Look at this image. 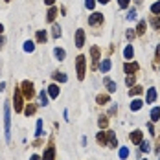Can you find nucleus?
<instances>
[{
  "label": "nucleus",
  "mask_w": 160,
  "mask_h": 160,
  "mask_svg": "<svg viewBox=\"0 0 160 160\" xmlns=\"http://www.w3.org/2000/svg\"><path fill=\"white\" fill-rule=\"evenodd\" d=\"M4 134H6V140L9 142L11 140V105L9 103L4 105Z\"/></svg>",
  "instance_id": "f257e3e1"
},
{
  "label": "nucleus",
  "mask_w": 160,
  "mask_h": 160,
  "mask_svg": "<svg viewBox=\"0 0 160 160\" xmlns=\"http://www.w3.org/2000/svg\"><path fill=\"white\" fill-rule=\"evenodd\" d=\"M20 92H22L24 99L32 101L33 98H35V85H33V81H30V79L22 81V83H20Z\"/></svg>",
  "instance_id": "f03ea898"
},
{
  "label": "nucleus",
  "mask_w": 160,
  "mask_h": 160,
  "mask_svg": "<svg viewBox=\"0 0 160 160\" xmlns=\"http://www.w3.org/2000/svg\"><path fill=\"white\" fill-rule=\"evenodd\" d=\"M76 74H78L79 81L85 79V74H87V57L85 55H78L76 57Z\"/></svg>",
  "instance_id": "7ed1b4c3"
},
{
  "label": "nucleus",
  "mask_w": 160,
  "mask_h": 160,
  "mask_svg": "<svg viewBox=\"0 0 160 160\" xmlns=\"http://www.w3.org/2000/svg\"><path fill=\"white\" fill-rule=\"evenodd\" d=\"M13 107H15V112L24 111V96L20 92V87H15V92H13Z\"/></svg>",
  "instance_id": "20e7f679"
},
{
  "label": "nucleus",
  "mask_w": 160,
  "mask_h": 160,
  "mask_svg": "<svg viewBox=\"0 0 160 160\" xmlns=\"http://www.w3.org/2000/svg\"><path fill=\"white\" fill-rule=\"evenodd\" d=\"M103 13H92V15L88 17V26H99V24H103Z\"/></svg>",
  "instance_id": "39448f33"
},
{
  "label": "nucleus",
  "mask_w": 160,
  "mask_h": 160,
  "mask_svg": "<svg viewBox=\"0 0 160 160\" xmlns=\"http://www.w3.org/2000/svg\"><path fill=\"white\" fill-rule=\"evenodd\" d=\"M41 158H42V160H55V147H53L52 142H50L48 147L44 149V155H42Z\"/></svg>",
  "instance_id": "423d86ee"
},
{
  "label": "nucleus",
  "mask_w": 160,
  "mask_h": 160,
  "mask_svg": "<svg viewBox=\"0 0 160 160\" xmlns=\"http://www.w3.org/2000/svg\"><path fill=\"white\" fill-rule=\"evenodd\" d=\"M46 92H48V96L52 98V99H55V98H59V85H55V83H52V85H48V88H46Z\"/></svg>",
  "instance_id": "0eeeda50"
},
{
  "label": "nucleus",
  "mask_w": 160,
  "mask_h": 160,
  "mask_svg": "<svg viewBox=\"0 0 160 160\" xmlns=\"http://www.w3.org/2000/svg\"><path fill=\"white\" fill-rule=\"evenodd\" d=\"M76 46H78V48H83V46H85V30H78V32H76Z\"/></svg>",
  "instance_id": "6e6552de"
},
{
  "label": "nucleus",
  "mask_w": 160,
  "mask_h": 160,
  "mask_svg": "<svg viewBox=\"0 0 160 160\" xmlns=\"http://www.w3.org/2000/svg\"><path fill=\"white\" fill-rule=\"evenodd\" d=\"M57 13H59V9H57L55 6H50L48 13H46V22H52V24H53V20H55Z\"/></svg>",
  "instance_id": "1a4fd4ad"
},
{
  "label": "nucleus",
  "mask_w": 160,
  "mask_h": 160,
  "mask_svg": "<svg viewBox=\"0 0 160 160\" xmlns=\"http://www.w3.org/2000/svg\"><path fill=\"white\" fill-rule=\"evenodd\" d=\"M35 41H37L39 44L46 42V41H48V33H46V30H39V32L35 33Z\"/></svg>",
  "instance_id": "9d476101"
},
{
  "label": "nucleus",
  "mask_w": 160,
  "mask_h": 160,
  "mask_svg": "<svg viewBox=\"0 0 160 160\" xmlns=\"http://www.w3.org/2000/svg\"><path fill=\"white\" fill-rule=\"evenodd\" d=\"M142 136H144V134H142V131H138V129H136V131H132V132H131V136H129V138H131V142H132V144H140V142L144 140Z\"/></svg>",
  "instance_id": "9b49d317"
},
{
  "label": "nucleus",
  "mask_w": 160,
  "mask_h": 160,
  "mask_svg": "<svg viewBox=\"0 0 160 160\" xmlns=\"http://www.w3.org/2000/svg\"><path fill=\"white\" fill-rule=\"evenodd\" d=\"M52 79L57 81V83H66V81H68V76H66L64 72H53V74H52Z\"/></svg>",
  "instance_id": "f8f14e48"
},
{
  "label": "nucleus",
  "mask_w": 160,
  "mask_h": 160,
  "mask_svg": "<svg viewBox=\"0 0 160 160\" xmlns=\"http://www.w3.org/2000/svg\"><path fill=\"white\" fill-rule=\"evenodd\" d=\"M48 92H46V90H41V92H39V105H41V107H46V105H48Z\"/></svg>",
  "instance_id": "ddd939ff"
},
{
  "label": "nucleus",
  "mask_w": 160,
  "mask_h": 160,
  "mask_svg": "<svg viewBox=\"0 0 160 160\" xmlns=\"http://www.w3.org/2000/svg\"><path fill=\"white\" fill-rule=\"evenodd\" d=\"M123 70H125V74H127V76H131V74H134V72L138 70V64H136V63H125V64H123Z\"/></svg>",
  "instance_id": "4468645a"
},
{
  "label": "nucleus",
  "mask_w": 160,
  "mask_h": 160,
  "mask_svg": "<svg viewBox=\"0 0 160 160\" xmlns=\"http://www.w3.org/2000/svg\"><path fill=\"white\" fill-rule=\"evenodd\" d=\"M107 144L111 145V147H118V140H116V132H112V131H107Z\"/></svg>",
  "instance_id": "2eb2a0df"
},
{
  "label": "nucleus",
  "mask_w": 160,
  "mask_h": 160,
  "mask_svg": "<svg viewBox=\"0 0 160 160\" xmlns=\"http://www.w3.org/2000/svg\"><path fill=\"white\" fill-rule=\"evenodd\" d=\"M103 83H105V87H107V90H109V92H116V83H114V81L111 79V78H103Z\"/></svg>",
  "instance_id": "dca6fc26"
},
{
  "label": "nucleus",
  "mask_w": 160,
  "mask_h": 160,
  "mask_svg": "<svg viewBox=\"0 0 160 160\" xmlns=\"http://www.w3.org/2000/svg\"><path fill=\"white\" fill-rule=\"evenodd\" d=\"M109 101H111V96H109V94H99V96H96L98 105H107Z\"/></svg>",
  "instance_id": "f3484780"
},
{
  "label": "nucleus",
  "mask_w": 160,
  "mask_h": 160,
  "mask_svg": "<svg viewBox=\"0 0 160 160\" xmlns=\"http://www.w3.org/2000/svg\"><path fill=\"white\" fill-rule=\"evenodd\" d=\"M61 35H63V28H61L59 24H53V26H52V37H53V39H59Z\"/></svg>",
  "instance_id": "a211bd4d"
},
{
  "label": "nucleus",
  "mask_w": 160,
  "mask_h": 160,
  "mask_svg": "<svg viewBox=\"0 0 160 160\" xmlns=\"http://www.w3.org/2000/svg\"><path fill=\"white\" fill-rule=\"evenodd\" d=\"M96 140H98V144L99 145H107V131H101V132H98V136H96Z\"/></svg>",
  "instance_id": "6ab92c4d"
},
{
  "label": "nucleus",
  "mask_w": 160,
  "mask_h": 160,
  "mask_svg": "<svg viewBox=\"0 0 160 160\" xmlns=\"http://www.w3.org/2000/svg\"><path fill=\"white\" fill-rule=\"evenodd\" d=\"M53 55H55V59H57V61H64L66 52H64L63 48H53Z\"/></svg>",
  "instance_id": "aec40b11"
},
{
  "label": "nucleus",
  "mask_w": 160,
  "mask_h": 160,
  "mask_svg": "<svg viewBox=\"0 0 160 160\" xmlns=\"http://www.w3.org/2000/svg\"><path fill=\"white\" fill-rule=\"evenodd\" d=\"M145 99H147V103H155V99H157V90H155V88H147Z\"/></svg>",
  "instance_id": "412c9836"
},
{
  "label": "nucleus",
  "mask_w": 160,
  "mask_h": 160,
  "mask_svg": "<svg viewBox=\"0 0 160 160\" xmlns=\"http://www.w3.org/2000/svg\"><path fill=\"white\" fill-rule=\"evenodd\" d=\"M99 70H101L103 74H107V72L111 70V61H109V59H103V61L99 63Z\"/></svg>",
  "instance_id": "4be33fe9"
},
{
  "label": "nucleus",
  "mask_w": 160,
  "mask_h": 160,
  "mask_svg": "<svg viewBox=\"0 0 160 160\" xmlns=\"http://www.w3.org/2000/svg\"><path fill=\"white\" fill-rule=\"evenodd\" d=\"M132 55H134V48H132V44H127L125 50H123V57L125 59H132Z\"/></svg>",
  "instance_id": "5701e85b"
},
{
  "label": "nucleus",
  "mask_w": 160,
  "mask_h": 160,
  "mask_svg": "<svg viewBox=\"0 0 160 160\" xmlns=\"http://www.w3.org/2000/svg\"><path fill=\"white\" fill-rule=\"evenodd\" d=\"M35 111H37V107H35V105H33V103H28V105H26V107H24V114H26V116H33V114H35Z\"/></svg>",
  "instance_id": "b1692460"
},
{
  "label": "nucleus",
  "mask_w": 160,
  "mask_h": 160,
  "mask_svg": "<svg viewBox=\"0 0 160 160\" xmlns=\"http://www.w3.org/2000/svg\"><path fill=\"white\" fill-rule=\"evenodd\" d=\"M90 55H92V63L96 64L98 61H99V48H98V46H92V48H90Z\"/></svg>",
  "instance_id": "393cba45"
},
{
  "label": "nucleus",
  "mask_w": 160,
  "mask_h": 160,
  "mask_svg": "<svg viewBox=\"0 0 160 160\" xmlns=\"http://www.w3.org/2000/svg\"><path fill=\"white\" fill-rule=\"evenodd\" d=\"M142 105H144L142 99H132V103H131V111H140Z\"/></svg>",
  "instance_id": "a878e982"
},
{
  "label": "nucleus",
  "mask_w": 160,
  "mask_h": 160,
  "mask_svg": "<svg viewBox=\"0 0 160 160\" xmlns=\"http://www.w3.org/2000/svg\"><path fill=\"white\" fill-rule=\"evenodd\" d=\"M24 52H28V53L35 52V42H33V41H26V42H24Z\"/></svg>",
  "instance_id": "bb28decb"
},
{
  "label": "nucleus",
  "mask_w": 160,
  "mask_h": 160,
  "mask_svg": "<svg viewBox=\"0 0 160 160\" xmlns=\"http://www.w3.org/2000/svg\"><path fill=\"white\" fill-rule=\"evenodd\" d=\"M151 120H153V122H158L160 120V107H155V109L151 111Z\"/></svg>",
  "instance_id": "cd10ccee"
},
{
  "label": "nucleus",
  "mask_w": 160,
  "mask_h": 160,
  "mask_svg": "<svg viewBox=\"0 0 160 160\" xmlns=\"http://www.w3.org/2000/svg\"><path fill=\"white\" fill-rule=\"evenodd\" d=\"M129 94H131V96H138V94H142V87H138V85H132V88L129 90Z\"/></svg>",
  "instance_id": "c85d7f7f"
},
{
  "label": "nucleus",
  "mask_w": 160,
  "mask_h": 160,
  "mask_svg": "<svg viewBox=\"0 0 160 160\" xmlns=\"http://www.w3.org/2000/svg\"><path fill=\"white\" fill-rule=\"evenodd\" d=\"M98 125L101 129H105L109 125V120H107V116H99V120H98Z\"/></svg>",
  "instance_id": "c756f323"
},
{
  "label": "nucleus",
  "mask_w": 160,
  "mask_h": 160,
  "mask_svg": "<svg viewBox=\"0 0 160 160\" xmlns=\"http://www.w3.org/2000/svg\"><path fill=\"white\" fill-rule=\"evenodd\" d=\"M37 136H42V120H37V129H35Z\"/></svg>",
  "instance_id": "7c9ffc66"
},
{
  "label": "nucleus",
  "mask_w": 160,
  "mask_h": 160,
  "mask_svg": "<svg viewBox=\"0 0 160 160\" xmlns=\"http://www.w3.org/2000/svg\"><path fill=\"white\" fill-rule=\"evenodd\" d=\"M145 24H147L145 20H140V24H138V28H136V33H138V35H142V33L145 32Z\"/></svg>",
  "instance_id": "2f4dec72"
},
{
  "label": "nucleus",
  "mask_w": 160,
  "mask_h": 160,
  "mask_svg": "<svg viewBox=\"0 0 160 160\" xmlns=\"http://www.w3.org/2000/svg\"><path fill=\"white\" fill-rule=\"evenodd\" d=\"M127 157H129V149H127V147H120V158L125 160Z\"/></svg>",
  "instance_id": "473e14b6"
},
{
  "label": "nucleus",
  "mask_w": 160,
  "mask_h": 160,
  "mask_svg": "<svg viewBox=\"0 0 160 160\" xmlns=\"http://www.w3.org/2000/svg\"><path fill=\"white\" fill-rule=\"evenodd\" d=\"M151 13H155V15H158V13H160V0H158V2H155V4L151 6Z\"/></svg>",
  "instance_id": "72a5a7b5"
},
{
  "label": "nucleus",
  "mask_w": 160,
  "mask_h": 160,
  "mask_svg": "<svg viewBox=\"0 0 160 160\" xmlns=\"http://www.w3.org/2000/svg\"><path fill=\"white\" fill-rule=\"evenodd\" d=\"M151 26H153L155 30H158L160 28V18L158 17H153V18H151Z\"/></svg>",
  "instance_id": "f704fd0d"
},
{
  "label": "nucleus",
  "mask_w": 160,
  "mask_h": 160,
  "mask_svg": "<svg viewBox=\"0 0 160 160\" xmlns=\"http://www.w3.org/2000/svg\"><path fill=\"white\" fill-rule=\"evenodd\" d=\"M134 81H136L134 74H131V76H127V79H125V85H127V87H132V85H134Z\"/></svg>",
  "instance_id": "c9c22d12"
},
{
  "label": "nucleus",
  "mask_w": 160,
  "mask_h": 160,
  "mask_svg": "<svg viewBox=\"0 0 160 160\" xmlns=\"http://www.w3.org/2000/svg\"><path fill=\"white\" fill-rule=\"evenodd\" d=\"M140 149H142L144 153H147V151L151 149V145H149V142H144V140H142V142H140Z\"/></svg>",
  "instance_id": "e433bc0d"
},
{
  "label": "nucleus",
  "mask_w": 160,
  "mask_h": 160,
  "mask_svg": "<svg viewBox=\"0 0 160 160\" xmlns=\"http://www.w3.org/2000/svg\"><path fill=\"white\" fill-rule=\"evenodd\" d=\"M94 6H96V0H85V8L87 9H94Z\"/></svg>",
  "instance_id": "4c0bfd02"
},
{
  "label": "nucleus",
  "mask_w": 160,
  "mask_h": 160,
  "mask_svg": "<svg viewBox=\"0 0 160 160\" xmlns=\"http://www.w3.org/2000/svg\"><path fill=\"white\" fill-rule=\"evenodd\" d=\"M118 6H120L122 9H125V8L129 6V0H118Z\"/></svg>",
  "instance_id": "58836bf2"
},
{
  "label": "nucleus",
  "mask_w": 160,
  "mask_h": 160,
  "mask_svg": "<svg viewBox=\"0 0 160 160\" xmlns=\"http://www.w3.org/2000/svg\"><path fill=\"white\" fill-rule=\"evenodd\" d=\"M127 18H129V20H134V18H136V11H134V9H131V11H129V15H127Z\"/></svg>",
  "instance_id": "ea45409f"
},
{
  "label": "nucleus",
  "mask_w": 160,
  "mask_h": 160,
  "mask_svg": "<svg viewBox=\"0 0 160 160\" xmlns=\"http://www.w3.org/2000/svg\"><path fill=\"white\" fill-rule=\"evenodd\" d=\"M155 61H157V63H160V44L157 46V53H155Z\"/></svg>",
  "instance_id": "a19ab883"
},
{
  "label": "nucleus",
  "mask_w": 160,
  "mask_h": 160,
  "mask_svg": "<svg viewBox=\"0 0 160 160\" xmlns=\"http://www.w3.org/2000/svg\"><path fill=\"white\" fill-rule=\"evenodd\" d=\"M4 44H6V37H4V35H0V48H2Z\"/></svg>",
  "instance_id": "79ce46f5"
},
{
  "label": "nucleus",
  "mask_w": 160,
  "mask_h": 160,
  "mask_svg": "<svg viewBox=\"0 0 160 160\" xmlns=\"http://www.w3.org/2000/svg\"><path fill=\"white\" fill-rule=\"evenodd\" d=\"M44 4H46V6H53V4H55V0H44Z\"/></svg>",
  "instance_id": "37998d69"
},
{
  "label": "nucleus",
  "mask_w": 160,
  "mask_h": 160,
  "mask_svg": "<svg viewBox=\"0 0 160 160\" xmlns=\"http://www.w3.org/2000/svg\"><path fill=\"white\" fill-rule=\"evenodd\" d=\"M30 160H42V158H41L39 155H32V157H30Z\"/></svg>",
  "instance_id": "c03bdc74"
},
{
  "label": "nucleus",
  "mask_w": 160,
  "mask_h": 160,
  "mask_svg": "<svg viewBox=\"0 0 160 160\" xmlns=\"http://www.w3.org/2000/svg\"><path fill=\"white\" fill-rule=\"evenodd\" d=\"M134 35H136V33H134V32H127V39H132Z\"/></svg>",
  "instance_id": "a18cd8bd"
},
{
  "label": "nucleus",
  "mask_w": 160,
  "mask_h": 160,
  "mask_svg": "<svg viewBox=\"0 0 160 160\" xmlns=\"http://www.w3.org/2000/svg\"><path fill=\"white\" fill-rule=\"evenodd\" d=\"M4 88H6V81H2V83H0V90H4Z\"/></svg>",
  "instance_id": "49530a36"
},
{
  "label": "nucleus",
  "mask_w": 160,
  "mask_h": 160,
  "mask_svg": "<svg viewBox=\"0 0 160 160\" xmlns=\"http://www.w3.org/2000/svg\"><path fill=\"white\" fill-rule=\"evenodd\" d=\"M98 2H99V4H109L111 0H98Z\"/></svg>",
  "instance_id": "de8ad7c7"
},
{
  "label": "nucleus",
  "mask_w": 160,
  "mask_h": 160,
  "mask_svg": "<svg viewBox=\"0 0 160 160\" xmlns=\"http://www.w3.org/2000/svg\"><path fill=\"white\" fill-rule=\"evenodd\" d=\"M4 33V26H2V22H0V35Z\"/></svg>",
  "instance_id": "09e8293b"
},
{
  "label": "nucleus",
  "mask_w": 160,
  "mask_h": 160,
  "mask_svg": "<svg viewBox=\"0 0 160 160\" xmlns=\"http://www.w3.org/2000/svg\"><path fill=\"white\" fill-rule=\"evenodd\" d=\"M4 2H11V0H4Z\"/></svg>",
  "instance_id": "8fccbe9b"
}]
</instances>
